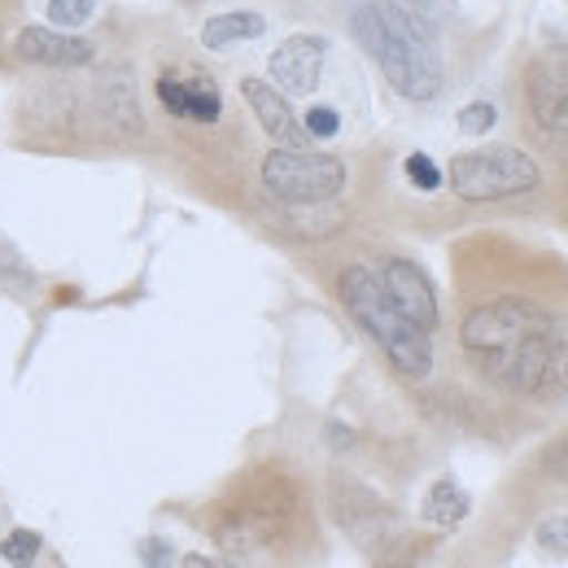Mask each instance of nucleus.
Segmentation results:
<instances>
[{"label":"nucleus","mask_w":568,"mask_h":568,"mask_svg":"<svg viewBox=\"0 0 568 568\" xmlns=\"http://www.w3.org/2000/svg\"><path fill=\"white\" fill-rule=\"evenodd\" d=\"M446 180L459 202L481 206V202H507V197L534 193L542 184V166L516 144H486V149L455 153Z\"/></svg>","instance_id":"20e7f679"},{"label":"nucleus","mask_w":568,"mask_h":568,"mask_svg":"<svg viewBox=\"0 0 568 568\" xmlns=\"http://www.w3.org/2000/svg\"><path fill=\"white\" fill-rule=\"evenodd\" d=\"M328 507H333L337 529L355 542L358 551L385 556V551L398 542V511L376 495L372 486H363L358 477L337 473V477L328 481Z\"/></svg>","instance_id":"0eeeda50"},{"label":"nucleus","mask_w":568,"mask_h":568,"mask_svg":"<svg viewBox=\"0 0 568 568\" xmlns=\"http://www.w3.org/2000/svg\"><path fill=\"white\" fill-rule=\"evenodd\" d=\"M97 101L105 110V119L114 128H128V132H141V101H136V79L128 67H110V71L97 79Z\"/></svg>","instance_id":"ddd939ff"},{"label":"nucleus","mask_w":568,"mask_h":568,"mask_svg":"<svg viewBox=\"0 0 568 568\" xmlns=\"http://www.w3.org/2000/svg\"><path fill=\"white\" fill-rule=\"evenodd\" d=\"M351 31L403 101L425 105L442 97L446 71L437 58V31L425 18H416L398 0H363L351 9Z\"/></svg>","instance_id":"f257e3e1"},{"label":"nucleus","mask_w":568,"mask_h":568,"mask_svg":"<svg viewBox=\"0 0 568 568\" xmlns=\"http://www.w3.org/2000/svg\"><path fill=\"white\" fill-rule=\"evenodd\" d=\"M136 556H141L144 568H171L180 556H175V547L166 542V538H158V534H149V538H141L136 542Z\"/></svg>","instance_id":"393cba45"},{"label":"nucleus","mask_w":568,"mask_h":568,"mask_svg":"<svg viewBox=\"0 0 568 568\" xmlns=\"http://www.w3.org/2000/svg\"><path fill=\"white\" fill-rule=\"evenodd\" d=\"M302 511L297 486L281 473H258L245 486H236V495L227 498L214 516V542L227 556H258V551H276L284 538L293 534Z\"/></svg>","instance_id":"f03ea898"},{"label":"nucleus","mask_w":568,"mask_h":568,"mask_svg":"<svg viewBox=\"0 0 568 568\" xmlns=\"http://www.w3.org/2000/svg\"><path fill=\"white\" fill-rule=\"evenodd\" d=\"M525 101L542 136L568 144V44L547 49L525 71Z\"/></svg>","instance_id":"6e6552de"},{"label":"nucleus","mask_w":568,"mask_h":568,"mask_svg":"<svg viewBox=\"0 0 568 568\" xmlns=\"http://www.w3.org/2000/svg\"><path fill=\"white\" fill-rule=\"evenodd\" d=\"M403 171H407V180H412L420 193H437V189L446 184V171H442L428 153H412V158L403 162Z\"/></svg>","instance_id":"412c9836"},{"label":"nucleus","mask_w":568,"mask_h":568,"mask_svg":"<svg viewBox=\"0 0 568 568\" xmlns=\"http://www.w3.org/2000/svg\"><path fill=\"white\" fill-rule=\"evenodd\" d=\"M267 31V18L258 13V9H227V13H214L202 22V44L211 49V53H223V49H232V44H250V40H258Z\"/></svg>","instance_id":"4468645a"},{"label":"nucleus","mask_w":568,"mask_h":568,"mask_svg":"<svg viewBox=\"0 0 568 568\" xmlns=\"http://www.w3.org/2000/svg\"><path fill=\"white\" fill-rule=\"evenodd\" d=\"M455 123H459V132L464 136H490L498 123V110L495 101H468L459 114H455Z\"/></svg>","instance_id":"6ab92c4d"},{"label":"nucleus","mask_w":568,"mask_h":568,"mask_svg":"<svg viewBox=\"0 0 568 568\" xmlns=\"http://www.w3.org/2000/svg\"><path fill=\"white\" fill-rule=\"evenodd\" d=\"M468 511H473V495H468L455 477L433 481L425 503H420V516H425L433 529H455V525H464V520H468Z\"/></svg>","instance_id":"2eb2a0df"},{"label":"nucleus","mask_w":568,"mask_h":568,"mask_svg":"<svg viewBox=\"0 0 568 568\" xmlns=\"http://www.w3.org/2000/svg\"><path fill=\"white\" fill-rule=\"evenodd\" d=\"M346 162L337 153H315V149H284L276 144L263 158V189L288 206H320L346 193Z\"/></svg>","instance_id":"39448f33"},{"label":"nucleus","mask_w":568,"mask_h":568,"mask_svg":"<svg viewBox=\"0 0 568 568\" xmlns=\"http://www.w3.org/2000/svg\"><path fill=\"white\" fill-rule=\"evenodd\" d=\"M180 4H202V0H180Z\"/></svg>","instance_id":"c85d7f7f"},{"label":"nucleus","mask_w":568,"mask_h":568,"mask_svg":"<svg viewBox=\"0 0 568 568\" xmlns=\"http://www.w3.org/2000/svg\"><path fill=\"white\" fill-rule=\"evenodd\" d=\"M184 92H189V114H184L189 123H202V128L219 123V114H223V97H219L214 79L193 74V79H184Z\"/></svg>","instance_id":"dca6fc26"},{"label":"nucleus","mask_w":568,"mask_h":568,"mask_svg":"<svg viewBox=\"0 0 568 568\" xmlns=\"http://www.w3.org/2000/svg\"><path fill=\"white\" fill-rule=\"evenodd\" d=\"M534 542L542 556L551 560H568V511H556V516H542L538 529H534Z\"/></svg>","instance_id":"a211bd4d"},{"label":"nucleus","mask_w":568,"mask_h":568,"mask_svg":"<svg viewBox=\"0 0 568 568\" xmlns=\"http://www.w3.org/2000/svg\"><path fill=\"white\" fill-rule=\"evenodd\" d=\"M324 442H328V450H337V455H342V450H351V446H355V428H346L342 420H328V425H324Z\"/></svg>","instance_id":"a878e982"},{"label":"nucleus","mask_w":568,"mask_h":568,"mask_svg":"<svg viewBox=\"0 0 568 568\" xmlns=\"http://www.w3.org/2000/svg\"><path fill=\"white\" fill-rule=\"evenodd\" d=\"M398 4H403V9H412L416 18H425L433 31L459 13V4H455V0H398Z\"/></svg>","instance_id":"b1692460"},{"label":"nucleus","mask_w":568,"mask_h":568,"mask_svg":"<svg viewBox=\"0 0 568 568\" xmlns=\"http://www.w3.org/2000/svg\"><path fill=\"white\" fill-rule=\"evenodd\" d=\"M337 297L342 306L355 315V324L381 346V355L389 358V367L407 381H425L433 372V342L425 328H416L385 293V284L367 267H346L337 276Z\"/></svg>","instance_id":"7ed1b4c3"},{"label":"nucleus","mask_w":568,"mask_h":568,"mask_svg":"<svg viewBox=\"0 0 568 568\" xmlns=\"http://www.w3.org/2000/svg\"><path fill=\"white\" fill-rule=\"evenodd\" d=\"M376 276H381V284H385L389 302H394L416 328L437 333V324H442V306H437V288H433V281L425 276V267H416L412 258H385Z\"/></svg>","instance_id":"9d476101"},{"label":"nucleus","mask_w":568,"mask_h":568,"mask_svg":"<svg viewBox=\"0 0 568 568\" xmlns=\"http://www.w3.org/2000/svg\"><path fill=\"white\" fill-rule=\"evenodd\" d=\"M551 473H556L560 481H568V433L556 442V450H551Z\"/></svg>","instance_id":"bb28decb"},{"label":"nucleus","mask_w":568,"mask_h":568,"mask_svg":"<svg viewBox=\"0 0 568 568\" xmlns=\"http://www.w3.org/2000/svg\"><path fill=\"white\" fill-rule=\"evenodd\" d=\"M241 97H245V105L254 110V119H258V128L272 136L276 144L284 149H306V128H302V119L293 114V105H288V97H284L276 83H267V79H241Z\"/></svg>","instance_id":"9b49d317"},{"label":"nucleus","mask_w":568,"mask_h":568,"mask_svg":"<svg viewBox=\"0 0 568 568\" xmlns=\"http://www.w3.org/2000/svg\"><path fill=\"white\" fill-rule=\"evenodd\" d=\"M92 13H97V0H49V22H53L58 31L88 27Z\"/></svg>","instance_id":"aec40b11"},{"label":"nucleus","mask_w":568,"mask_h":568,"mask_svg":"<svg viewBox=\"0 0 568 568\" xmlns=\"http://www.w3.org/2000/svg\"><path fill=\"white\" fill-rule=\"evenodd\" d=\"M302 128H306L311 141H333V136L342 132V114H337L333 105H311V110L302 114Z\"/></svg>","instance_id":"4be33fe9"},{"label":"nucleus","mask_w":568,"mask_h":568,"mask_svg":"<svg viewBox=\"0 0 568 568\" xmlns=\"http://www.w3.org/2000/svg\"><path fill=\"white\" fill-rule=\"evenodd\" d=\"M324 62H328V40L311 36V31H297V36L276 44V53L267 58V74L288 97H311L320 88Z\"/></svg>","instance_id":"1a4fd4ad"},{"label":"nucleus","mask_w":568,"mask_h":568,"mask_svg":"<svg viewBox=\"0 0 568 568\" xmlns=\"http://www.w3.org/2000/svg\"><path fill=\"white\" fill-rule=\"evenodd\" d=\"M551 324H556V315L547 306L529 302V297H495V302H481L464 315L459 346L473 358H486L534 337V333H542V328H551Z\"/></svg>","instance_id":"423d86ee"},{"label":"nucleus","mask_w":568,"mask_h":568,"mask_svg":"<svg viewBox=\"0 0 568 568\" xmlns=\"http://www.w3.org/2000/svg\"><path fill=\"white\" fill-rule=\"evenodd\" d=\"M13 53L31 67H53V71H74L92 67V44L58 27H22L13 40Z\"/></svg>","instance_id":"f8f14e48"},{"label":"nucleus","mask_w":568,"mask_h":568,"mask_svg":"<svg viewBox=\"0 0 568 568\" xmlns=\"http://www.w3.org/2000/svg\"><path fill=\"white\" fill-rule=\"evenodd\" d=\"M180 568H219L211 560V556H197V551H193V556H180Z\"/></svg>","instance_id":"cd10ccee"},{"label":"nucleus","mask_w":568,"mask_h":568,"mask_svg":"<svg viewBox=\"0 0 568 568\" xmlns=\"http://www.w3.org/2000/svg\"><path fill=\"white\" fill-rule=\"evenodd\" d=\"M158 101H162V110L171 114V119H184L189 114V92H184V79L180 74H158Z\"/></svg>","instance_id":"5701e85b"},{"label":"nucleus","mask_w":568,"mask_h":568,"mask_svg":"<svg viewBox=\"0 0 568 568\" xmlns=\"http://www.w3.org/2000/svg\"><path fill=\"white\" fill-rule=\"evenodd\" d=\"M44 551V538L36 529H13L0 538V560L9 568H31Z\"/></svg>","instance_id":"f3484780"}]
</instances>
